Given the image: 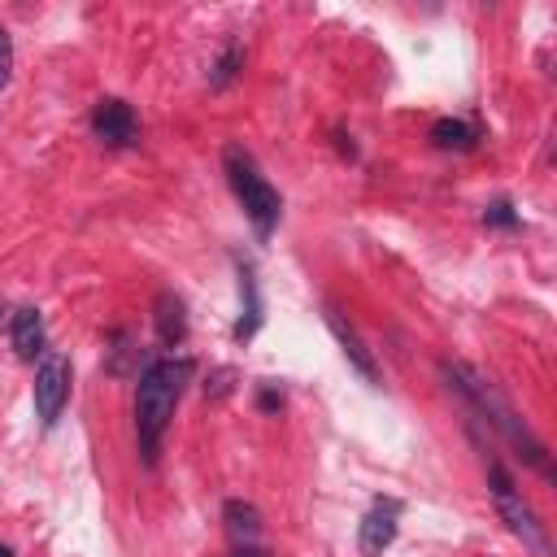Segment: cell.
Listing matches in <instances>:
<instances>
[{
  "instance_id": "obj_18",
  "label": "cell",
  "mask_w": 557,
  "mask_h": 557,
  "mask_svg": "<svg viewBox=\"0 0 557 557\" xmlns=\"http://www.w3.org/2000/svg\"><path fill=\"white\" fill-rule=\"evenodd\" d=\"M231 557H261V548H257V544H244V548H235Z\"/></svg>"
},
{
  "instance_id": "obj_13",
  "label": "cell",
  "mask_w": 557,
  "mask_h": 557,
  "mask_svg": "<svg viewBox=\"0 0 557 557\" xmlns=\"http://www.w3.org/2000/svg\"><path fill=\"white\" fill-rule=\"evenodd\" d=\"M431 139H435L440 148H461V152H466V148H474L479 135H474V126H466L461 117H440V122L431 126Z\"/></svg>"
},
{
  "instance_id": "obj_1",
  "label": "cell",
  "mask_w": 557,
  "mask_h": 557,
  "mask_svg": "<svg viewBox=\"0 0 557 557\" xmlns=\"http://www.w3.org/2000/svg\"><path fill=\"white\" fill-rule=\"evenodd\" d=\"M191 361L187 357H165V361H152L144 374H139V387H135V435H139V453L144 461L152 466L157 453H161V440H165V426L174 418V405L191 379Z\"/></svg>"
},
{
  "instance_id": "obj_14",
  "label": "cell",
  "mask_w": 557,
  "mask_h": 557,
  "mask_svg": "<svg viewBox=\"0 0 557 557\" xmlns=\"http://www.w3.org/2000/svg\"><path fill=\"white\" fill-rule=\"evenodd\" d=\"M483 222H487V226H518V213H513L509 200H492L487 213H483Z\"/></svg>"
},
{
  "instance_id": "obj_10",
  "label": "cell",
  "mask_w": 557,
  "mask_h": 557,
  "mask_svg": "<svg viewBox=\"0 0 557 557\" xmlns=\"http://www.w3.org/2000/svg\"><path fill=\"white\" fill-rule=\"evenodd\" d=\"M326 326L335 331V339H339V348H344V357L352 361V370H357V374H361L366 383H374V379H379V374H374V357H370V352L361 348V339H357V331H352V326H348V322H344V318H339L335 309H326Z\"/></svg>"
},
{
  "instance_id": "obj_15",
  "label": "cell",
  "mask_w": 557,
  "mask_h": 557,
  "mask_svg": "<svg viewBox=\"0 0 557 557\" xmlns=\"http://www.w3.org/2000/svg\"><path fill=\"white\" fill-rule=\"evenodd\" d=\"M9 78H13V39H9V30L0 22V91L9 87Z\"/></svg>"
},
{
  "instance_id": "obj_20",
  "label": "cell",
  "mask_w": 557,
  "mask_h": 557,
  "mask_svg": "<svg viewBox=\"0 0 557 557\" xmlns=\"http://www.w3.org/2000/svg\"><path fill=\"white\" fill-rule=\"evenodd\" d=\"M0 318H4V305H0Z\"/></svg>"
},
{
  "instance_id": "obj_6",
  "label": "cell",
  "mask_w": 557,
  "mask_h": 557,
  "mask_svg": "<svg viewBox=\"0 0 557 557\" xmlns=\"http://www.w3.org/2000/svg\"><path fill=\"white\" fill-rule=\"evenodd\" d=\"M91 131L109 148H122V144H131L139 135V117H135V109L126 100H100L96 113H91Z\"/></svg>"
},
{
  "instance_id": "obj_16",
  "label": "cell",
  "mask_w": 557,
  "mask_h": 557,
  "mask_svg": "<svg viewBox=\"0 0 557 557\" xmlns=\"http://www.w3.org/2000/svg\"><path fill=\"white\" fill-rule=\"evenodd\" d=\"M239 57H244L239 48H226V52H222V61H218V74H213V87H222V83H226V78L235 74V65H239Z\"/></svg>"
},
{
  "instance_id": "obj_5",
  "label": "cell",
  "mask_w": 557,
  "mask_h": 557,
  "mask_svg": "<svg viewBox=\"0 0 557 557\" xmlns=\"http://www.w3.org/2000/svg\"><path fill=\"white\" fill-rule=\"evenodd\" d=\"M70 400V357L65 352H44L39 370H35V413L44 426H52L61 418Z\"/></svg>"
},
{
  "instance_id": "obj_12",
  "label": "cell",
  "mask_w": 557,
  "mask_h": 557,
  "mask_svg": "<svg viewBox=\"0 0 557 557\" xmlns=\"http://www.w3.org/2000/svg\"><path fill=\"white\" fill-rule=\"evenodd\" d=\"M222 518H226V535H231L235 548L257 544V535H261V513H257V505H248V500H226Z\"/></svg>"
},
{
  "instance_id": "obj_19",
  "label": "cell",
  "mask_w": 557,
  "mask_h": 557,
  "mask_svg": "<svg viewBox=\"0 0 557 557\" xmlns=\"http://www.w3.org/2000/svg\"><path fill=\"white\" fill-rule=\"evenodd\" d=\"M0 557H13V548H9V544H0Z\"/></svg>"
},
{
  "instance_id": "obj_9",
  "label": "cell",
  "mask_w": 557,
  "mask_h": 557,
  "mask_svg": "<svg viewBox=\"0 0 557 557\" xmlns=\"http://www.w3.org/2000/svg\"><path fill=\"white\" fill-rule=\"evenodd\" d=\"M261 326V292H257V274L252 265L239 261V322H235V339L248 344Z\"/></svg>"
},
{
  "instance_id": "obj_4",
  "label": "cell",
  "mask_w": 557,
  "mask_h": 557,
  "mask_svg": "<svg viewBox=\"0 0 557 557\" xmlns=\"http://www.w3.org/2000/svg\"><path fill=\"white\" fill-rule=\"evenodd\" d=\"M487 479H492V496H496V509H500V518H505V527L522 540V548L531 553V557H553V544H548V531H544V522L535 518V509L518 496V487H513V479L492 461V470H487Z\"/></svg>"
},
{
  "instance_id": "obj_11",
  "label": "cell",
  "mask_w": 557,
  "mask_h": 557,
  "mask_svg": "<svg viewBox=\"0 0 557 557\" xmlns=\"http://www.w3.org/2000/svg\"><path fill=\"white\" fill-rule=\"evenodd\" d=\"M152 318H157V335H161L165 348H174V344L187 339V313H183V300L174 292H161L157 296V313Z\"/></svg>"
},
{
  "instance_id": "obj_2",
  "label": "cell",
  "mask_w": 557,
  "mask_h": 557,
  "mask_svg": "<svg viewBox=\"0 0 557 557\" xmlns=\"http://www.w3.org/2000/svg\"><path fill=\"white\" fill-rule=\"evenodd\" d=\"M444 379L466 396V405H470L483 422H492V426H496V431L518 448V457H527L540 474H553V466H548V448H544V444L535 440V431L513 413V405L496 392V383H492V379H483V374H479V370H470L466 361H444Z\"/></svg>"
},
{
  "instance_id": "obj_3",
  "label": "cell",
  "mask_w": 557,
  "mask_h": 557,
  "mask_svg": "<svg viewBox=\"0 0 557 557\" xmlns=\"http://www.w3.org/2000/svg\"><path fill=\"white\" fill-rule=\"evenodd\" d=\"M226 178H231V187H235V196H239L248 222H252L257 235L265 239V235L278 226V213H283L278 191L265 183V174H261V170L252 165V157L239 152V148H226Z\"/></svg>"
},
{
  "instance_id": "obj_17",
  "label": "cell",
  "mask_w": 557,
  "mask_h": 557,
  "mask_svg": "<svg viewBox=\"0 0 557 557\" xmlns=\"http://www.w3.org/2000/svg\"><path fill=\"white\" fill-rule=\"evenodd\" d=\"M278 405H283V396H274V392L265 387V392H261V409H278Z\"/></svg>"
},
{
  "instance_id": "obj_8",
  "label": "cell",
  "mask_w": 557,
  "mask_h": 557,
  "mask_svg": "<svg viewBox=\"0 0 557 557\" xmlns=\"http://www.w3.org/2000/svg\"><path fill=\"white\" fill-rule=\"evenodd\" d=\"M9 339H13V352L22 361H35L44 352V318L35 305H22L13 309V322H9Z\"/></svg>"
},
{
  "instance_id": "obj_7",
  "label": "cell",
  "mask_w": 557,
  "mask_h": 557,
  "mask_svg": "<svg viewBox=\"0 0 557 557\" xmlns=\"http://www.w3.org/2000/svg\"><path fill=\"white\" fill-rule=\"evenodd\" d=\"M396 518H400V505H396V500H374V509L361 518L357 548H361L366 557H383V548L396 540Z\"/></svg>"
}]
</instances>
